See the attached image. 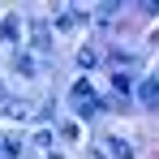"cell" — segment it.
Masks as SVG:
<instances>
[{
	"mask_svg": "<svg viewBox=\"0 0 159 159\" xmlns=\"http://www.w3.org/2000/svg\"><path fill=\"white\" fill-rule=\"evenodd\" d=\"M138 99H142L146 107H159V73H155V78H146L142 86H138Z\"/></svg>",
	"mask_w": 159,
	"mask_h": 159,
	"instance_id": "obj_1",
	"label": "cell"
},
{
	"mask_svg": "<svg viewBox=\"0 0 159 159\" xmlns=\"http://www.w3.org/2000/svg\"><path fill=\"white\" fill-rule=\"evenodd\" d=\"M30 39H34L39 52H48V48H52V30H48V22H30Z\"/></svg>",
	"mask_w": 159,
	"mask_h": 159,
	"instance_id": "obj_2",
	"label": "cell"
},
{
	"mask_svg": "<svg viewBox=\"0 0 159 159\" xmlns=\"http://www.w3.org/2000/svg\"><path fill=\"white\" fill-rule=\"evenodd\" d=\"M107 151H112V159H133V151L125 142H116V138H107Z\"/></svg>",
	"mask_w": 159,
	"mask_h": 159,
	"instance_id": "obj_3",
	"label": "cell"
},
{
	"mask_svg": "<svg viewBox=\"0 0 159 159\" xmlns=\"http://www.w3.org/2000/svg\"><path fill=\"white\" fill-rule=\"evenodd\" d=\"M17 151H22V146H17L13 138H4V142H0V155H4V159H17Z\"/></svg>",
	"mask_w": 159,
	"mask_h": 159,
	"instance_id": "obj_4",
	"label": "cell"
},
{
	"mask_svg": "<svg viewBox=\"0 0 159 159\" xmlns=\"http://www.w3.org/2000/svg\"><path fill=\"white\" fill-rule=\"evenodd\" d=\"M78 65H82V69H90V65H99V56H95V52H90V48H86V52L78 56Z\"/></svg>",
	"mask_w": 159,
	"mask_h": 159,
	"instance_id": "obj_5",
	"label": "cell"
}]
</instances>
